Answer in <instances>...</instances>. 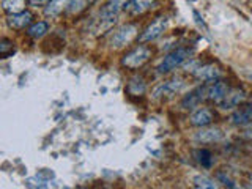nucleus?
Wrapping results in <instances>:
<instances>
[{
	"label": "nucleus",
	"mask_w": 252,
	"mask_h": 189,
	"mask_svg": "<svg viewBox=\"0 0 252 189\" xmlns=\"http://www.w3.org/2000/svg\"><path fill=\"white\" fill-rule=\"evenodd\" d=\"M227 93H228L227 84L222 82V81H216V82H213L207 89V99L215 101V102H218V104H219V102L225 98Z\"/></svg>",
	"instance_id": "obj_9"
},
{
	"label": "nucleus",
	"mask_w": 252,
	"mask_h": 189,
	"mask_svg": "<svg viewBox=\"0 0 252 189\" xmlns=\"http://www.w3.org/2000/svg\"><path fill=\"white\" fill-rule=\"evenodd\" d=\"M128 92L131 94H134V96H137V94H142L145 92V82H144V79L136 76V77H132L131 79V82L128 84Z\"/></svg>",
	"instance_id": "obj_21"
},
{
	"label": "nucleus",
	"mask_w": 252,
	"mask_h": 189,
	"mask_svg": "<svg viewBox=\"0 0 252 189\" xmlns=\"http://www.w3.org/2000/svg\"><path fill=\"white\" fill-rule=\"evenodd\" d=\"M137 35V27L134 24H125L120 29H117L110 36V47L122 49L126 44H129Z\"/></svg>",
	"instance_id": "obj_2"
},
{
	"label": "nucleus",
	"mask_w": 252,
	"mask_h": 189,
	"mask_svg": "<svg viewBox=\"0 0 252 189\" xmlns=\"http://www.w3.org/2000/svg\"><path fill=\"white\" fill-rule=\"evenodd\" d=\"M183 87V79L181 77H172L169 81H164L153 90L155 99H169L173 94H177L180 89Z\"/></svg>",
	"instance_id": "obj_4"
},
{
	"label": "nucleus",
	"mask_w": 252,
	"mask_h": 189,
	"mask_svg": "<svg viewBox=\"0 0 252 189\" xmlns=\"http://www.w3.org/2000/svg\"><path fill=\"white\" fill-rule=\"evenodd\" d=\"M192 49H188V47H178L173 52H170L169 55H165L164 60L158 65V73L159 74H167L170 71H173L175 68L181 66L183 63L191 59Z\"/></svg>",
	"instance_id": "obj_1"
},
{
	"label": "nucleus",
	"mask_w": 252,
	"mask_h": 189,
	"mask_svg": "<svg viewBox=\"0 0 252 189\" xmlns=\"http://www.w3.org/2000/svg\"><path fill=\"white\" fill-rule=\"evenodd\" d=\"M150 57H152V51H150L147 46H139L125 55L122 59V65L128 66L131 69H136L144 65V63H147Z\"/></svg>",
	"instance_id": "obj_3"
},
{
	"label": "nucleus",
	"mask_w": 252,
	"mask_h": 189,
	"mask_svg": "<svg viewBox=\"0 0 252 189\" xmlns=\"http://www.w3.org/2000/svg\"><path fill=\"white\" fill-rule=\"evenodd\" d=\"M131 0H109V2L101 8L99 16L101 18H117L123 10H126V6Z\"/></svg>",
	"instance_id": "obj_8"
},
{
	"label": "nucleus",
	"mask_w": 252,
	"mask_h": 189,
	"mask_svg": "<svg viewBox=\"0 0 252 189\" xmlns=\"http://www.w3.org/2000/svg\"><path fill=\"white\" fill-rule=\"evenodd\" d=\"M156 0H131L126 6V11L132 16H137V14H144L145 11H148L150 8H153Z\"/></svg>",
	"instance_id": "obj_15"
},
{
	"label": "nucleus",
	"mask_w": 252,
	"mask_h": 189,
	"mask_svg": "<svg viewBox=\"0 0 252 189\" xmlns=\"http://www.w3.org/2000/svg\"><path fill=\"white\" fill-rule=\"evenodd\" d=\"M249 177H251V180H252V173H251V175H249Z\"/></svg>",
	"instance_id": "obj_28"
},
{
	"label": "nucleus",
	"mask_w": 252,
	"mask_h": 189,
	"mask_svg": "<svg viewBox=\"0 0 252 189\" xmlns=\"http://www.w3.org/2000/svg\"><path fill=\"white\" fill-rule=\"evenodd\" d=\"M218 181H222V185L227 186L228 189H233V188H235V183H233V181H232L230 178H228V177L225 175V173H222V172H219V173H218Z\"/></svg>",
	"instance_id": "obj_24"
},
{
	"label": "nucleus",
	"mask_w": 252,
	"mask_h": 189,
	"mask_svg": "<svg viewBox=\"0 0 252 189\" xmlns=\"http://www.w3.org/2000/svg\"><path fill=\"white\" fill-rule=\"evenodd\" d=\"M195 77L200 79L202 82H216L220 77V71L215 65H203L195 69Z\"/></svg>",
	"instance_id": "obj_10"
},
{
	"label": "nucleus",
	"mask_w": 252,
	"mask_h": 189,
	"mask_svg": "<svg viewBox=\"0 0 252 189\" xmlns=\"http://www.w3.org/2000/svg\"><path fill=\"white\" fill-rule=\"evenodd\" d=\"M32 22V13L30 11H22L18 14H10L6 18V24L10 26L11 29L16 30H21V29H26L27 26H30Z\"/></svg>",
	"instance_id": "obj_11"
},
{
	"label": "nucleus",
	"mask_w": 252,
	"mask_h": 189,
	"mask_svg": "<svg viewBox=\"0 0 252 189\" xmlns=\"http://www.w3.org/2000/svg\"><path fill=\"white\" fill-rule=\"evenodd\" d=\"M30 5H33V6H41V5H47L51 2V0H29Z\"/></svg>",
	"instance_id": "obj_25"
},
{
	"label": "nucleus",
	"mask_w": 252,
	"mask_h": 189,
	"mask_svg": "<svg viewBox=\"0 0 252 189\" xmlns=\"http://www.w3.org/2000/svg\"><path fill=\"white\" fill-rule=\"evenodd\" d=\"M189 120H191L192 126H197V128H205V126H208L213 122V114H211V110L202 107V109L194 110Z\"/></svg>",
	"instance_id": "obj_13"
},
{
	"label": "nucleus",
	"mask_w": 252,
	"mask_h": 189,
	"mask_svg": "<svg viewBox=\"0 0 252 189\" xmlns=\"http://www.w3.org/2000/svg\"><path fill=\"white\" fill-rule=\"evenodd\" d=\"M8 51H10V52L14 51L13 41H10V39L3 38V39H2V43H0V54H2L3 57H6V55H8Z\"/></svg>",
	"instance_id": "obj_22"
},
{
	"label": "nucleus",
	"mask_w": 252,
	"mask_h": 189,
	"mask_svg": "<svg viewBox=\"0 0 252 189\" xmlns=\"http://www.w3.org/2000/svg\"><path fill=\"white\" fill-rule=\"evenodd\" d=\"M2 6H3V10L10 14H18V13L26 11L24 10V8H26V2H24V0H3Z\"/></svg>",
	"instance_id": "obj_18"
},
{
	"label": "nucleus",
	"mask_w": 252,
	"mask_h": 189,
	"mask_svg": "<svg viewBox=\"0 0 252 189\" xmlns=\"http://www.w3.org/2000/svg\"><path fill=\"white\" fill-rule=\"evenodd\" d=\"M165 29H167V18H158L155 22H152L144 32H142V35L139 36V41L140 43L153 41V39L159 38L164 33Z\"/></svg>",
	"instance_id": "obj_5"
},
{
	"label": "nucleus",
	"mask_w": 252,
	"mask_h": 189,
	"mask_svg": "<svg viewBox=\"0 0 252 189\" xmlns=\"http://www.w3.org/2000/svg\"><path fill=\"white\" fill-rule=\"evenodd\" d=\"M85 6V0H71L68 11L69 13H79Z\"/></svg>",
	"instance_id": "obj_23"
},
{
	"label": "nucleus",
	"mask_w": 252,
	"mask_h": 189,
	"mask_svg": "<svg viewBox=\"0 0 252 189\" xmlns=\"http://www.w3.org/2000/svg\"><path fill=\"white\" fill-rule=\"evenodd\" d=\"M230 122L236 126H248L252 122V107L244 106L238 110H235L230 117Z\"/></svg>",
	"instance_id": "obj_14"
},
{
	"label": "nucleus",
	"mask_w": 252,
	"mask_h": 189,
	"mask_svg": "<svg viewBox=\"0 0 252 189\" xmlns=\"http://www.w3.org/2000/svg\"><path fill=\"white\" fill-rule=\"evenodd\" d=\"M244 99H246V93H244L243 89H232V90H228L225 98L219 102V107L224 110H230V109L238 107Z\"/></svg>",
	"instance_id": "obj_7"
},
{
	"label": "nucleus",
	"mask_w": 252,
	"mask_h": 189,
	"mask_svg": "<svg viewBox=\"0 0 252 189\" xmlns=\"http://www.w3.org/2000/svg\"><path fill=\"white\" fill-rule=\"evenodd\" d=\"M195 159L199 164H202V167H211L213 164V155L210 150L207 148H200V150H195Z\"/></svg>",
	"instance_id": "obj_20"
},
{
	"label": "nucleus",
	"mask_w": 252,
	"mask_h": 189,
	"mask_svg": "<svg viewBox=\"0 0 252 189\" xmlns=\"http://www.w3.org/2000/svg\"><path fill=\"white\" fill-rule=\"evenodd\" d=\"M192 188L194 189H219L218 183L205 175H197L192 178Z\"/></svg>",
	"instance_id": "obj_17"
},
{
	"label": "nucleus",
	"mask_w": 252,
	"mask_h": 189,
	"mask_svg": "<svg viewBox=\"0 0 252 189\" xmlns=\"http://www.w3.org/2000/svg\"><path fill=\"white\" fill-rule=\"evenodd\" d=\"M224 137V134L218 128H208V129H200L199 132H195L194 139L202 144H213V142H219Z\"/></svg>",
	"instance_id": "obj_12"
},
{
	"label": "nucleus",
	"mask_w": 252,
	"mask_h": 189,
	"mask_svg": "<svg viewBox=\"0 0 252 189\" xmlns=\"http://www.w3.org/2000/svg\"><path fill=\"white\" fill-rule=\"evenodd\" d=\"M205 98H207V87L205 85L195 87L192 92L185 94V98L181 99V107L183 109H194L195 106H199Z\"/></svg>",
	"instance_id": "obj_6"
},
{
	"label": "nucleus",
	"mask_w": 252,
	"mask_h": 189,
	"mask_svg": "<svg viewBox=\"0 0 252 189\" xmlns=\"http://www.w3.org/2000/svg\"><path fill=\"white\" fill-rule=\"evenodd\" d=\"M47 30H49V26H47V22L39 21V22L32 24V26L27 29V33H29L32 38H41L43 35H46V32H47Z\"/></svg>",
	"instance_id": "obj_19"
},
{
	"label": "nucleus",
	"mask_w": 252,
	"mask_h": 189,
	"mask_svg": "<svg viewBox=\"0 0 252 189\" xmlns=\"http://www.w3.org/2000/svg\"><path fill=\"white\" fill-rule=\"evenodd\" d=\"M69 3H71V0H51V2L46 5L44 13H46V16L54 18V16H59L60 13L68 10Z\"/></svg>",
	"instance_id": "obj_16"
},
{
	"label": "nucleus",
	"mask_w": 252,
	"mask_h": 189,
	"mask_svg": "<svg viewBox=\"0 0 252 189\" xmlns=\"http://www.w3.org/2000/svg\"><path fill=\"white\" fill-rule=\"evenodd\" d=\"M248 106H249V107H252V98L249 99V102H248Z\"/></svg>",
	"instance_id": "obj_27"
},
{
	"label": "nucleus",
	"mask_w": 252,
	"mask_h": 189,
	"mask_svg": "<svg viewBox=\"0 0 252 189\" xmlns=\"http://www.w3.org/2000/svg\"><path fill=\"white\" fill-rule=\"evenodd\" d=\"M244 137H248V139H252V122L246 126V129H244Z\"/></svg>",
	"instance_id": "obj_26"
}]
</instances>
